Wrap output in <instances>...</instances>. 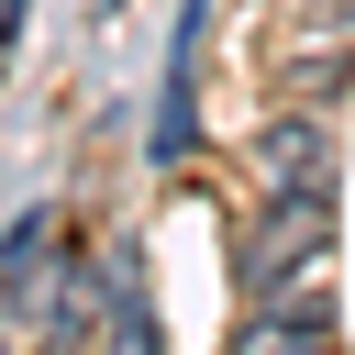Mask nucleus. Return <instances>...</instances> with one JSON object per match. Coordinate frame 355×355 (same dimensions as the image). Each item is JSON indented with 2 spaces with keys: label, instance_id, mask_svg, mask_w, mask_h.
Here are the masks:
<instances>
[{
  "label": "nucleus",
  "instance_id": "f257e3e1",
  "mask_svg": "<svg viewBox=\"0 0 355 355\" xmlns=\"http://www.w3.org/2000/svg\"><path fill=\"white\" fill-rule=\"evenodd\" d=\"M322 255H333V189L266 200V222H255V233H244V255H233V288H244V300H277V288L322 277Z\"/></svg>",
  "mask_w": 355,
  "mask_h": 355
},
{
  "label": "nucleus",
  "instance_id": "f03ea898",
  "mask_svg": "<svg viewBox=\"0 0 355 355\" xmlns=\"http://www.w3.org/2000/svg\"><path fill=\"white\" fill-rule=\"evenodd\" d=\"M255 178H266V200L333 189V122H322V111H277V122L255 133Z\"/></svg>",
  "mask_w": 355,
  "mask_h": 355
},
{
  "label": "nucleus",
  "instance_id": "7ed1b4c3",
  "mask_svg": "<svg viewBox=\"0 0 355 355\" xmlns=\"http://www.w3.org/2000/svg\"><path fill=\"white\" fill-rule=\"evenodd\" d=\"M255 355H288V344H333V288L322 277H300V288H277V300H255V333H244Z\"/></svg>",
  "mask_w": 355,
  "mask_h": 355
},
{
  "label": "nucleus",
  "instance_id": "20e7f679",
  "mask_svg": "<svg viewBox=\"0 0 355 355\" xmlns=\"http://www.w3.org/2000/svg\"><path fill=\"white\" fill-rule=\"evenodd\" d=\"M288 89H300V100H333V89H344V44H333V55H300Z\"/></svg>",
  "mask_w": 355,
  "mask_h": 355
}]
</instances>
